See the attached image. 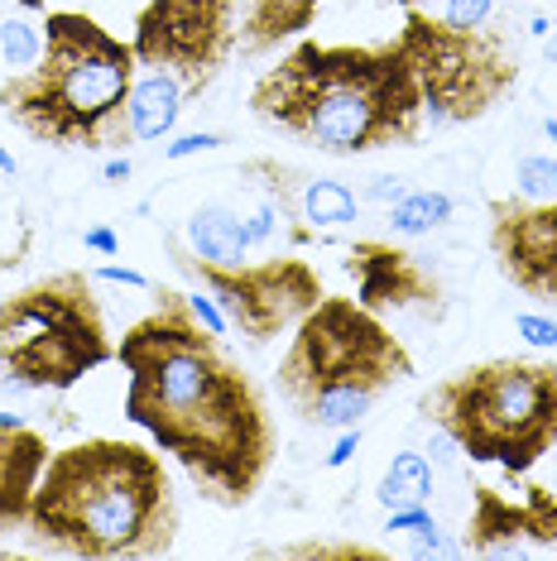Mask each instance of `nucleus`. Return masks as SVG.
I'll return each mask as SVG.
<instances>
[{
	"label": "nucleus",
	"mask_w": 557,
	"mask_h": 561,
	"mask_svg": "<svg viewBox=\"0 0 557 561\" xmlns=\"http://www.w3.org/2000/svg\"><path fill=\"white\" fill-rule=\"evenodd\" d=\"M399 48L409 58L418 92H423L433 125H471L486 121L514 92L524 58L504 30L490 24H452L423 5L403 10Z\"/></svg>",
	"instance_id": "6e6552de"
},
{
	"label": "nucleus",
	"mask_w": 557,
	"mask_h": 561,
	"mask_svg": "<svg viewBox=\"0 0 557 561\" xmlns=\"http://www.w3.org/2000/svg\"><path fill=\"white\" fill-rule=\"evenodd\" d=\"M135 44L116 39L101 20L82 10H48L44 54L34 68L0 82V111L34 145L48 149H106L135 145L130 135V87L139 78Z\"/></svg>",
	"instance_id": "20e7f679"
},
{
	"label": "nucleus",
	"mask_w": 557,
	"mask_h": 561,
	"mask_svg": "<svg viewBox=\"0 0 557 561\" xmlns=\"http://www.w3.org/2000/svg\"><path fill=\"white\" fill-rule=\"evenodd\" d=\"M418 413L466 461L524 480L557 446V360L496 355L462 365L418 399Z\"/></svg>",
	"instance_id": "423d86ee"
},
{
	"label": "nucleus",
	"mask_w": 557,
	"mask_h": 561,
	"mask_svg": "<svg viewBox=\"0 0 557 561\" xmlns=\"http://www.w3.org/2000/svg\"><path fill=\"white\" fill-rule=\"evenodd\" d=\"M226 139L212 135V130H193V135H179L173 145H163V159L179 163V159H193V154H207V149H221Z\"/></svg>",
	"instance_id": "5701e85b"
},
{
	"label": "nucleus",
	"mask_w": 557,
	"mask_h": 561,
	"mask_svg": "<svg viewBox=\"0 0 557 561\" xmlns=\"http://www.w3.org/2000/svg\"><path fill=\"white\" fill-rule=\"evenodd\" d=\"M490 254L524 298L557 302V197H490Z\"/></svg>",
	"instance_id": "9b49d317"
},
{
	"label": "nucleus",
	"mask_w": 557,
	"mask_h": 561,
	"mask_svg": "<svg viewBox=\"0 0 557 561\" xmlns=\"http://www.w3.org/2000/svg\"><path fill=\"white\" fill-rule=\"evenodd\" d=\"M130 173H135V163L125 159V154H121V159H111L106 169H101V178H106V183H125V178H130Z\"/></svg>",
	"instance_id": "7c9ffc66"
},
{
	"label": "nucleus",
	"mask_w": 557,
	"mask_h": 561,
	"mask_svg": "<svg viewBox=\"0 0 557 561\" xmlns=\"http://www.w3.org/2000/svg\"><path fill=\"white\" fill-rule=\"evenodd\" d=\"M375 494H379V504L385 508L428 504V494H433V466H428V456L423 451H399Z\"/></svg>",
	"instance_id": "6ab92c4d"
},
{
	"label": "nucleus",
	"mask_w": 557,
	"mask_h": 561,
	"mask_svg": "<svg viewBox=\"0 0 557 561\" xmlns=\"http://www.w3.org/2000/svg\"><path fill=\"white\" fill-rule=\"evenodd\" d=\"M183 82L173 78V72H159L149 68L145 78H135L130 87V135L135 145H155V139L173 135V125L183 116Z\"/></svg>",
	"instance_id": "f3484780"
},
{
	"label": "nucleus",
	"mask_w": 557,
	"mask_h": 561,
	"mask_svg": "<svg viewBox=\"0 0 557 561\" xmlns=\"http://www.w3.org/2000/svg\"><path fill=\"white\" fill-rule=\"evenodd\" d=\"M399 5H403V10H409V5H423V0H399Z\"/></svg>",
	"instance_id": "4c0bfd02"
},
{
	"label": "nucleus",
	"mask_w": 557,
	"mask_h": 561,
	"mask_svg": "<svg viewBox=\"0 0 557 561\" xmlns=\"http://www.w3.org/2000/svg\"><path fill=\"white\" fill-rule=\"evenodd\" d=\"M528 34H538V39H548V34H553V20H548V15H534V20H528Z\"/></svg>",
	"instance_id": "2f4dec72"
},
{
	"label": "nucleus",
	"mask_w": 557,
	"mask_h": 561,
	"mask_svg": "<svg viewBox=\"0 0 557 561\" xmlns=\"http://www.w3.org/2000/svg\"><path fill=\"white\" fill-rule=\"evenodd\" d=\"M82 245L96 250V254H106V260H116V254H121V240H116V231H111V226H87V231H82Z\"/></svg>",
	"instance_id": "cd10ccee"
},
{
	"label": "nucleus",
	"mask_w": 557,
	"mask_h": 561,
	"mask_svg": "<svg viewBox=\"0 0 557 561\" xmlns=\"http://www.w3.org/2000/svg\"><path fill=\"white\" fill-rule=\"evenodd\" d=\"M96 284H125V288H155L139 270H121V264H96L92 270Z\"/></svg>",
	"instance_id": "bb28decb"
},
{
	"label": "nucleus",
	"mask_w": 557,
	"mask_h": 561,
	"mask_svg": "<svg viewBox=\"0 0 557 561\" xmlns=\"http://www.w3.org/2000/svg\"><path fill=\"white\" fill-rule=\"evenodd\" d=\"M250 111L270 130L332 159L413 149L428 106L399 39L322 44L298 39L250 87Z\"/></svg>",
	"instance_id": "f03ea898"
},
{
	"label": "nucleus",
	"mask_w": 557,
	"mask_h": 561,
	"mask_svg": "<svg viewBox=\"0 0 557 561\" xmlns=\"http://www.w3.org/2000/svg\"><path fill=\"white\" fill-rule=\"evenodd\" d=\"M24 15H48V0H15Z\"/></svg>",
	"instance_id": "473e14b6"
},
{
	"label": "nucleus",
	"mask_w": 557,
	"mask_h": 561,
	"mask_svg": "<svg viewBox=\"0 0 557 561\" xmlns=\"http://www.w3.org/2000/svg\"><path fill=\"white\" fill-rule=\"evenodd\" d=\"M557 542V490L524 480L514 494L500 484H471V518H466L462 547L476 557H504L519 547H553Z\"/></svg>",
	"instance_id": "f8f14e48"
},
{
	"label": "nucleus",
	"mask_w": 557,
	"mask_h": 561,
	"mask_svg": "<svg viewBox=\"0 0 557 561\" xmlns=\"http://www.w3.org/2000/svg\"><path fill=\"white\" fill-rule=\"evenodd\" d=\"M356 446H361V427H346V432H341V442L332 446V451H327V470H337V466H346L351 461V456H356Z\"/></svg>",
	"instance_id": "c756f323"
},
{
	"label": "nucleus",
	"mask_w": 557,
	"mask_h": 561,
	"mask_svg": "<svg viewBox=\"0 0 557 561\" xmlns=\"http://www.w3.org/2000/svg\"><path fill=\"white\" fill-rule=\"evenodd\" d=\"M240 173L255 183V193H264L284 216V231L294 245L318 240V231H337V226L361 221V197L351 193L337 178H312L298 173L278 159H246Z\"/></svg>",
	"instance_id": "4468645a"
},
{
	"label": "nucleus",
	"mask_w": 557,
	"mask_h": 561,
	"mask_svg": "<svg viewBox=\"0 0 557 561\" xmlns=\"http://www.w3.org/2000/svg\"><path fill=\"white\" fill-rule=\"evenodd\" d=\"M116 360L92 270H58L0 298V389L68 393Z\"/></svg>",
	"instance_id": "0eeeda50"
},
{
	"label": "nucleus",
	"mask_w": 557,
	"mask_h": 561,
	"mask_svg": "<svg viewBox=\"0 0 557 561\" xmlns=\"http://www.w3.org/2000/svg\"><path fill=\"white\" fill-rule=\"evenodd\" d=\"M548 480H553V490H557V446H553V466H548Z\"/></svg>",
	"instance_id": "e433bc0d"
},
{
	"label": "nucleus",
	"mask_w": 557,
	"mask_h": 561,
	"mask_svg": "<svg viewBox=\"0 0 557 561\" xmlns=\"http://www.w3.org/2000/svg\"><path fill=\"white\" fill-rule=\"evenodd\" d=\"M514 331L528 341V346H543V351H553V346H557V322H553V317L519 312V317H514Z\"/></svg>",
	"instance_id": "b1692460"
},
{
	"label": "nucleus",
	"mask_w": 557,
	"mask_h": 561,
	"mask_svg": "<svg viewBox=\"0 0 557 561\" xmlns=\"http://www.w3.org/2000/svg\"><path fill=\"white\" fill-rule=\"evenodd\" d=\"M24 533L48 552L92 561L173 552L179 494L159 446L125 437L58 446L39 476Z\"/></svg>",
	"instance_id": "7ed1b4c3"
},
{
	"label": "nucleus",
	"mask_w": 557,
	"mask_h": 561,
	"mask_svg": "<svg viewBox=\"0 0 557 561\" xmlns=\"http://www.w3.org/2000/svg\"><path fill=\"white\" fill-rule=\"evenodd\" d=\"M496 0H442V20L452 24H490Z\"/></svg>",
	"instance_id": "393cba45"
},
{
	"label": "nucleus",
	"mask_w": 557,
	"mask_h": 561,
	"mask_svg": "<svg viewBox=\"0 0 557 561\" xmlns=\"http://www.w3.org/2000/svg\"><path fill=\"white\" fill-rule=\"evenodd\" d=\"M409 193V178H395V173H379V178H371V187H365V202H385V207H395V202Z\"/></svg>",
	"instance_id": "a878e982"
},
{
	"label": "nucleus",
	"mask_w": 557,
	"mask_h": 561,
	"mask_svg": "<svg viewBox=\"0 0 557 561\" xmlns=\"http://www.w3.org/2000/svg\"><path fill=\"white\" fill-rule=\"evenodd\" d=\"M183 236H187V250H193L197 260H217V264L250 260L246 221H240V211H231L226 202H202V207L187 216Z\"/></svg>",
	"instance_id": "a211bd4d"
},
{
	"label": "nucleus",
	"mask_w": 557,
	"mask_h": 561,
	"mask_svg": "<svg viewBox=\"0 0 557 561\" xmlns=\"http://www.w3.org/2000/svg\"><path fill=\"white\" fill-rule=\"evenodd\" d=\"M519 197L553 202L557 197V159H548V154L519 159Z\"/></svg>",
	"instance_id": "4be33fe9"
},
{
	"label": "nucleus",
	"mask_w": 557,
	"mask_h": 561,
	"mask_svg": "<svg viewBox=\"0 0 557 561\" xmlns=\"http://www.w3.org/2000/svg\"><path fill=\"white\" fill-rule=\"evenodd\" d=\"M452 197L437 193V187H409L395 207H389V226H395V236H428L437 231V226L452 221Z\"/></svg>",
	"instance_id": "aec40b11"
},
{
	"label": "nucleus",
	"mask_w": 557,
	"mask_h": 561,
	"mask_svg": "<svg viewBox=\"0 0 557 561\" xmlns=\"http://www.w3.org/2000/svg\"><path fill=\"white\" fill-rule=\"evenodd\" d=\"M0 178H5V173H0Z\"/></svg>",
	"instance_id": "58836bf2"
},
{
	"label": "nucleus",
	"mask_w": 557,
	"mask_h": 561,
	"mask_svg": "<svg viewBox=\"0 0 557 561\" xmlns=\"http://www.w3.org/2000/svg\"><path fill=\"white\" fill-rule=\"evenodd\" d=\"M44 54V24H34L30 15H10L0 20V58H5L10 72L34 68Z\"/></svg>",
	"instance_id": "412c9836"
},
{
	"label": "nucleus",
	"mask_w": 557,
	"mask_h": 561,
	"mask_svg": "<svg viewBox=\"0 0 557 561\" xmlns=\"http://www.w3.org/2000/svg\"><path fill=\"white\" fill-rule=\"evenodd\" d=\"M341 270L356 284V302L371 312H442V278L423 264V254L395 240H356L346 245Z\"/></svg>",
	"instance_id": "ddd939ff"
},
{
	"label": "nucleus",
	"mask_w": 557,
	"mask_h": 561,
	"mask_svg": "<svg viewBox=\"0 0 557 561\" xmlns=\"http://www.w3.org/2000/svg\"><path fill=\"white\" fill-rule=\"evenodd\" d=\"M294 557H379V552L375 547H361V542H346V547L312 542V547H294Z\"/></svg>",
	"instance_id": "c85d7f7f"
},
{
	"label": "nucleus",
	"mask_w": 557,
	"mask_h": 561,
	"mask_svg": "<svg viewBox=\"0 0 557 561\" xmlns=\"http://www.w3.org/2000/svg\"><path fill=\"white\" fill-rule=\"evenodd\" d=\"M543 54H548V68H557V30L548 34V48H543Z\"/></svg>",
	"instance_id": "72a5a7b5"
},
{
	"label": "nucleus",
	"mask_w": 557,
	"mask_h": 561,
	"mask_svg": "<svg viewBox=\"0 0 557 561\" xmlns=\"http://www.w3.org/2000/svg\"><path fill=\"white\" fill-rule=\"evenodd\" d=\"M0 173H5V178H15V159H10L5 149H0Z\"/></svg>",
	"instance_id": "f704fd0d"
},
{
	"label": "nucleus",
	"mask_w": 557,
	"mask_h": 561,
	"mask_svg": "<svg viewBox=\"0 0 557 561\" xmlns=\"http://www.w3.org/2000/svg\"><path fill=\"white\" fill-rule=\"evenodd\" d=\"M543 135H548L553 145H557V116H548V125H543Z\"/></svg>",
	"instance_id": "c9c22d12"
},
{
	"label": "nucleus",
	"mask_w": 557,
	"mask_h": 561,
	"mask_svg": "<svg viewBox=\"0 0 557 561\" xmlns=\"http://www.w3.org/2000/svg\"><path fill=\"white\" fill-rule=\"evenodd\" d=\"M322 0H240V58H264L278 44L303 39L318 24Z\"/></svg>",
	"instance_id": "dca6fc26"
},
{
	"label": "nucleus",
	"mask_w": 557,
	"mask_h": 561,
	"mask_svg": "<svg viewBox=\"0 0 557 561\" xmlns=\"http://www.w3.org/2000/svg\"><path fill=\"white\" fill-rule=\"evenodd\" d=\"M173 264H179L202 293L217 298L226 322H231L250 346H264V341L294 331L322 298L318 270H312L308 260H298V254H264V260L217 264V260H197L193 250L173 245Z\"/></svg>",
	"instance_id": "1a4fd4ad"
},
{
	"label": "nucleus",
	"mask_w": 557,
	"mask_h": 561,
	"mask_svg": "<svg viewBox=\"0 0 557 561\" xmlns=\"http://www.w3.org/2000/svg\"><path fill=\"white\" fill-rule=\"evenodd\" d=\"M155 308L125 327V417L183 466L193 490L217 508H246L270 480L278 432L264 389L202 327L187 293L149 288Z\"/></svg>",
	"instance_id": "f257e3e1"
},
{
	"label": "nucleus",
	"mask_w": 557,
	"mask_h": 561,
	"mask_svg": "<svg viewBox=\"0 0 557 561\" xmlns=\"http://www.w3.org/2000/svg\"><path fill=\"white\" fill-rule=\"evenodd\" d=\"M48 456L54 446L44 442V432H34L15 413H0V533H15L30 523V504Z\"/></svg>",
	"instance_id": "2eb2a0df"
},
{
	"label": "nucleus",
	"mask_w": 557,
	"mask_h": 561,
	"mask_svg": "<svg viewBox=\"0 0 557 561\" xmlns=\"http://www.w3.org/2000/svg\"><path fill=\"white\" fill-rule=\"evenodd\" d=\"M240 39V0H145L135 15L139 68L173 72L187 96L212 92L231 68Z\"/></svg>",
	"instance_id": "9d476101"
},
{
	"label": "nucleus",
	"mask_w": 557,
	"mask_h": 561,
	"mask_svg": "<svg viewBox=\"0 0 557 561\" xmlns=\"http://www.w3.org/2000/svg\"><path fill=\"white\" fill-rule=\"evenodd\" d=\"M413 375L409 346L379 322V312L361 308L356 298L322 293L288 336L278 355V399L308 427L346 432L361 427L365 413Z\"/></svg>",
	"instance_id": "39448f33"
}]
</instances>
